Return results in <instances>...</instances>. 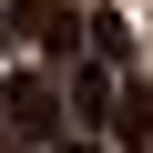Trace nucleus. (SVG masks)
Masks as SVG:
<instances>
[{
    "label": "nucleus",
    "instance_id": "3",
    "mask_svg": "<svg viewBox=\"0 0 153 153\" xmlns=\"http://www.w3.org/2000/svg\"><path fill=\"white\" fill-rule=\"evenodd\" d=\"M112 133L153 153V92H143V82H123V112H112Z\"/></svg>",
    "mask_w": 153,
    "mask_h": 153
},
{
    "label": "nucleus",
    "instance_id": "5",
    "mask_svg": "<svg viewBox=\"0 0 153 153\" xmlns=\"http://www.w3.org/2000/svg\"><path fill=\"white\" fill-rule=\"evenodd\" d=\"M0 41H10V31H0Z\"/></svg>",
    "mask_w": 153,
    "mask_h": 153
},
{
    "label": "nucleus",
    "instance_id": "2",
    "mask_svg": "<svg viewBox=\"0 0 153 153\" xmlns=\"http://www.w3.org/2000/svg\"><path fill=\"white\" fill-rule=\"evenodd\" d=\"M61 92H71V112H82V143H92V123H102V112H123V102H112V82H102V61H71V71H61Z\"/></svg>",
    "mask_w": 153,
    "mask_h": 153
},
{
    "label": "nucleus",
    "instance_id": "1",
    "mask_svg": "<svg viewBox=\"0 0 153 153\" xmlns=\"http://www.w3.org/2000/svg\"><path fill=\"white\" fill-rule=\"evenodd\" d=\"M0 112H10L21 153H61V123H71V92L51 82V71H10V82H0Z\"/></svg>",
    "mask_w": 153,
    "mask_h": 153
},
{
    "label": "nucleus",
    "instance_id": "4",
    "mask_svg": "<svg viewBox=\"0 0 153 153\" xmlns=\"http://www.w3.org/2000/svg\"><path fill=\"white\" fill-rule=\"evenodd\" d=\"M61 153H92V143H61Z\"/></svg>",
    "mask_w": 153,
    "mask_h": 153
}]
</instances>
